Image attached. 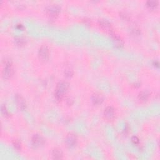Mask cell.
Instances as JSON below:
<instances>
[{
  "mask_svg": "<svg viewBox=\"0 0 160 160\" xmlns=\"http://www.w3.org/2000/svg\"><path fill=\"white\" fill-rule=\"evenodd\" d=\"M13 145L14 148H15L16 149L18 150L21 149V143H19V142H18V140H14Z\"/></svg>",
  "mask_w": 160,
  "mask_h": 160,
  "instance_id": "e0dca14e",
  "label": "cell"
},
{
  "mask_svg": "<svg viewBox=\"0 0 160 160\" xmlns=\"http://www.w3.org/2000/svg\"><path fill=\"white\" fill-rule=\"evenodd\" d=\"M65 74L66 76L68 77H70L71 76L73 75V70L70 68H68V69H66L65 71Z\"/></svg>",
  "mask_w": 160,
  "mask_h": 160,
  "instance_id": "ac0fdd59",
  "label": "cell"
},
{
  "mask_svg": "<svg viewBox=\"0 0 160 160\" xmlns=\"http://www.w3.org/2000/svg\"><path fill=\"white\" fill-rule=\"evenodd\" d=\"M1 113L3 114L4 116H5V117H9V114L8 111L6 109V106L4 105H3L1 106Z\"/></svg>",
  "mask_w": 160,
  "mask_h": 160,
  "instance_id": "2e32d148",
  "label": "cell"
},
{
  "mask_svg": "<svg viewBox=\"0 0 160 160\" xmlns=\"http://www.w3.org/2000/svg\"><path fill=\"white\" fill-rule=\"evenodd\" d=\"M149 96V92L146 90H144L140 92L138 96V98L141 101H146L148 100Z\"/></svg>",
  "mask_w": 160,
  "mask_h": 160,
  "instance_id": "4fadbf2b",
  "label": "cell"
},
{
  "mask_svg": "<svg viewBox=\"0 0 160 160\" xmlns=\"http://www.w3.org/2000/svg\"><path fill=\"white\" fill-rule=\"evenodd\" d=\"M60 11V7L58 4H50L46 8V12L52 18H55L58 16Z\"/></svg>",
  "mask_w": 160,
  "mask_h": 160,
  "instance_id": "3957f363",
  "label": "cell"
},
{
  "mask_svg": "<svg viewBox=\"0 0 160 160\" xmlns=\"http://www.w3.org/2000/svg\"><path fill=\"white\" fill-rule=\"evenodd\" d=\"M146 4L149 8L154 9L158 6V2L157 1H154V0H149L146 2Z\"/></svg>",
  "mask_w": 160,
  "mask_h": 160,
  "instance_id": "5bb4252c",
  "label": "cell"
},
{
  "mask_svg": "<svg viewBox=\"0 0 160 160\" xmlns=\"http://www.w3.org/2000/svg\"><path fill=\"white\" fill-rule=\"evenodd\" d=\"M65 141L68 146L73 147L76 144L77 138L74 133H70L67 135Z\"/></svg>",
  "mask_w": 160,
  "mask_h": 160,
  "instance_id": "277c9868",
  "label": "cell"
},
{
  "mask_svg": "<svg viewBox=\"0 0 160 160\" xmlns=\"http://www.w3.org/2000/svg\"><path fill=\"white\" fill-rule=\"evenodd\" d=\"M38 55L41 60H46L49 58V50H48V48L45 45L42 46L38 51Z\"/></svg>",
  "mask_w": 160,
  "mask_h": 160,
  "instance_id": "5b68a950",
  "label": "cell"
},
{
  "mask_svg": "<svg viewBox=\"0 0 160 160\" xmlns=\"http://www.w3.org/2000/svg\"><path fill=\"white\" fill-rule=\"evenodd\" d=\"M17 27H18V29H20V30H22V29L24 28V27H23V26L22 25H18L17 26Z\"/></svg>",
  "mask_w": 160,
  "mask_h": 160,
  "instance_id": "ffe728a7",
  "label": "cell"
},
{
  "mask_svg": "<svg viewBox=\"0 0 160 160\" xmlns=\"http://www.w3.org/2000/svg\"><path fill=\"white\" fill-rule=\"evenodd\" d=\"M16 43H17V44L18 45H20V46H22L23 45H25L26 43V41L25 39H24L22 37H18L16 38Z\"/></svg>",
  "mask_w": 160,
  "mask_h": 160,
  "instance_id": "9a60e30c",
  "label": "cell"
},
{
  "mask_svg": "<svg viewBox=\"0 0 160 160\" xmlns=\"http://www.w3.org/2000/svg\"><path fill=\"white\" fill-rule=\"evenodd\" d=\"M99 24L100 26L102 28L106 31L109 32L110 34L112 32V26H111V23L106 19H101L99 21Z\"/></svg>",
  "mask_w": 160,
  "mask_h": 160,
  "instance_id": "ba28073f",
  "label": "cell"
},
{
  "mask_svg": "<svg viewBox=\"0 0 160 160\" xmlns=\"http://www.w3.org/2000/svg\"><path fill=\"white\" fill-rule=\"evenodd\" d=\"M110 35H111V37H112L114 45L116 47L122 48L123 46L124 43H123V41L122 40V38L113 33H111Z\"/></svg>",
  "mask_w": 160,
  "mask_h": 160,
  "instance_id": "9c48e42d",
  "label": "cell"
},
{
  "mask_svg": "<svg viewBox=\"0 0 160 160\" xmlns=\"http://www.w3.org/2000/svg\"><path fill=\"white\" fill-rule=\"evenodd\" d=\"M15 100L18 107L19 110H24L26 108V101L21 95H16L15 96Z\"/></svg>",
  "mask_w": 160,
  "mask_h": 160,
  "instance_id": "52a82bcc",
  "label": "cell"
},
{
  "mask_svg": "<svg viewBox=\"0 0 160 160\" xmlns=\"http://www.w3.org/2000/svg\"><path fill=\"white\" fill-rule=\"evenodd\" d=\"M68 88L69 84L66 81H61L60 83H58L55 90L56 98L58 100H62Z\"/></svg>",
  "mask_w": 160,
  "mask_h": 160,
  "instance_id": "6da1fadb",
  "label": "cell"
},
{
  "mask_svg": "<svg viewBox=\"0 0 160 160\" xmlns=\"http://www.w3.org/2000/svg\"><path fill=\"white\" fill-rule=\"evenodd\" d=\"M103 96L99 93H95L92 96V101L95 105H100L103 102Z\"/></svg>",
  "mask_w": 160,
  "mask_h": 160,
  "instance_id": "8fae6325",
  "label": "cell"
},
{
  "mask_svg": "<svg viewBox=\"0 0 160 160\" xmlns=\"http://www.w3.org/2000/svg\"><path fill=\"white\" fill-rule=\"evenodd\" d=\"M4 68L2 72L3 76L6 79L11 78L13 75V68L12 67V62L10 60H4Z\"/></svg>",
  "mask_w": 160,
  "mask_h": 160,
  "instance_id": "7a4b0ae2",
  "label": "cell"
},
{
  "mask_svg": "<svg viewBox=\"0 0 160 160\" xmlns=\"http://www.w3.org/2000/svg\"><path fill=\"white\" fill-rule=\"evenodd\" d=\"M104 115L108 119H111L114 117V110L111 106L106 107L104 111Z\"/></svg>",
  "mask_w": 160,
  "mask_h": 160,
  "instance_id": "30bf717a",
  "label": "cell"
},
{
  "mask_svg": "<svg viewBox=\"0 0 160 160\" xmlns=\"http://www.w3.org/2000/svg\"><path fill=\"white\" fill-rule=\"evenodd\" d=\"M132 142L134 143V144H138L139 142V138L137 137H135V136H134V137H133L132 138Z\"/></svg>",
  "mask_w": 160,
  "mask_h": 160,
  "instance_id": "d6986e66",
  "label": "cell"
},
{
  "mask_svg": "<svg viewBox=\"0 0 160 160\" xmlns=\"http://www.w3.org/2000/svg\"><path fill=\"white\" fill-rule=\"evenodd\" d=\"M53 158L55 159H60L63 158V152L59 148H55L53 149L52 153Z\"/></svg>",
  "mask_w": 160,
  "mask_h": 160,
  "instance_id": "7c38bea8",
  "label": "cell"
},
{
  "mask_svg": "<svg viewBox=\"0 0 160 160\" xmlns=\"http://www.w3.org/2000/svg\"><path fill=\"white\" fill-rule=\"evenodd\" d=\"M32 143L34 146L36 147H40L44 144L45 141L41 135L38 134H35L32 137Z\"/></svg>",
  "mask_w": 160,
  "mask_h": 160,
  "instance_id": "8992f818",
  "label": "cell"
}]
</instances>
